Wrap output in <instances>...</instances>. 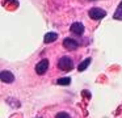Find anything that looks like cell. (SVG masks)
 I'll return each instance as SVG.
<instances>
[{
	"label": "cell",
	"mask_w": 122,
	"mask_h": 118,
	"mask_svg": "<svg viewBox=\"0 0 122 118\" xmlns=\"http://www.w3.org/2000/svg\"><path fill=\"white\" fill-rule=\"evenodd\" d=\"M55 118H71V115H70L68 113H66V112H61V113H58V114L55 115Z\"/></svg>",
	"instance_id": "obj_10"
},
{
	"label": "cell",
	"mask_w": 122,
	"mask_h": 118,
	"mask_svg": "<svg viewBox=\"0 0 122 118\" xmlns=\"http://www.w3.org/2000/svg\"><path fill=\"white\" fill-rule=\"evenodd\" d=\"M0 79H1L3 83L11 84V83H13L15 76H13V73H12L11 71H1V73H0Z\"/></svg>",
	"instance_id": "obj_4"
},
{
	"label": "cell",
	"mask_w": 122,
	"mask_h": 118,
	"mask_svg": "<svg viewBox=\"0 0 122 118\" xmlns=\"http://www.w3.org/2000/svg\"><path fill=\"white\" fill-rule=\"evenodd\" d=\"M56 38H58V34L54 33V31H50V33L45 34V38H43V42L45 43H51V42L56 41Z\"/></svg>",
	"instance_id": "obj_7"
},
{
	"label": "cell",
	"mask_w": 122,
	"mask_h": 118,
	"mask_svg": "<svg viewBox=\"0 0 122 118\" xmlns=\"http://www.w3.org/2000/svg\"><path fill=\"white\" fill-rule=\"evenodd\" d=\"M91 60H92L91 58H87V59H84V60H83V62L79 64V67H77V70H79L80 72H83V71H85V70H87V67L91 64Z\"/></svg>",
	"instance_id": "obj_8"
},
{
	"label": "cell",
	"mask_w": 122,
	"mask_h": 118,
	"mask_svg": "<svg viewBox=\"0 0 122 118\" xmlns=\"http://www.w3.org/2000/svg\"><path fill=\"white\" fill-rule=\"evenodd\" d=\"M47 70H49V59H42L41 62L37 63V66H36V72H37L38 75H43Z\"/></svg>",
	"instance_id": "obj_3"
},
{
	"label": "cell",
	"mask_w": 122,
	"mask_h": 118,
	"mask_svg": "<svg viewBox=\"0 0 122 118\" xmlns=\"http://www.w3.org/2000/svg\"><path fill=\"white\" fill-rule=\"evenodd\" d=\"M70 83H71V79L70 77H59L56 80V84H59V85H68Z\"/></svg>",
	"instance_id": "obj_9"
},
{
	"label": "cell",
	"mask_w": 122,
	"mask_h": 118,
	"mask_svg": "<svg viewBox=\"0 0 122 118\" xmlns=\"http://www.w3.org/2000/svg\"><path fill=\"white\" fill-rule=\"evenodd\" d=\"M88 16H89L92 20H101L106 16V12L101 8H91L88 10Z\"/></svg>",
	"instance_id": "obj_2"
},
{
	"label": "cell",
	"mask_w": 122,
	"mask_h": 118,
	"mask_svg": "<svg viewBox=\"0 0 122 118\" xmlns=\"http://www.w3.org/2000/svg\"><path fill=\"white\" fill-rule=\"evenodd\" d=\"M118 8H119V9H122V1L119 3V7H118Z\"/></svg>",
	"instance_id": "obj_12"
},
{
	"label": "cell",
	"mask_w": 122,
	"mask_h": 118,
	"mask_svg": "<svg viewBox=\"0 0 122 118\" xmlns=\"http://www.w3.org/2000/svg\"><path fill=\"white\" fill-rule=\"evenodd\" d=\"M77 46H79V43L72 38H66L63 41V47L66 50H76Z\"/></svg>",
	"instance_id": "obj_5"
},
{
	"label": "cell",
	"mask_w": 122,
	"mask_h": 118,
	"mask_svg": "<svg viewBox=\"0 0 122 118\" xmlns=\"http://www.w3.org/2000/svg\"><path fill=\"white\" fill-rule=\"evenodd\" d=\"M114 18L116 20H122V9H117L116 10V13H114Z\"/></svg>",
	"instance_id": "obj_11"
},
{
	"label": "cell",
	"mask_w": 122,
	"mask_h": 118,
	"mask_svg": "<svg viewBox=\"0 0 122 118\" xmlns=\"http://www.w3.org/2000/svg\"><path fill=\"white\" fill-rule=\"evenodd\" d=\"M70 29H71V31L74 34H76V36H81V34L84 33V26H83L81 22H74Z\"/></svg>",
	"instance_id": "obj_6"
},
{
	"label": "cell",
	"mask_w": 122,
	"mask_h": 118,
	"mask_svg": "<svg viewBox=\"0 0 122 118\" xmlns=\"http://www.w3.org/2000/svg\"><path fill=\"white\" fill-rule=\"evenodd\" d=\"M58 68L62 71H71L74 68V62L70 56H62L58 62Z\"/></svg>",
	"instance_id": "obj_1"
}]
</instances>
